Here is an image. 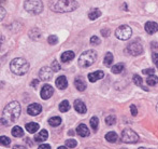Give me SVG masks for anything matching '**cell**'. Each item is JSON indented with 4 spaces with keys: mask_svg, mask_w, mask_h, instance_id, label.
<instances>
[{
    "mask_svg": "<svg viewBox=\"0 0 158 149\" xmlns=\"http://www.w3.org/2000/svg\"><path fill=\"white\" fill-rule=\"evenodd\" d=\"M13 149H27L25 147V146H23V145H16V146H14L13 147Z\"/></svg>",
    "mask_w": 158,
    "mask_h": 149,
    "instance_id": "7bdbcfd3",
    "label": "cell"
},
{
    "mask_svg": "<svg viewBox=\"0 0 158 149\" xmlns=\"http://www.w3.org/2000/svg\"><path fill=\"white\" fill-rule=\"evenodd\" d=\"M101 34H102V36H103V37H108L109 34H110V30H109L108 28H106V29H102Z\"/></svg>",
    "mask_w": 158,
    "mask_h": 149,
    "instance_id": "ab89813d",
    "label": "cell"
},
{
    "mask_svg": "<svg viewBox=\"0 0 158 149\" xmlns=\"http://www.w3.org/2000/svg\"><path fill=\"white\" fill-rule=\"evenodd\" d=\"M101 16V11L99 9H92V10L88 12V19L94 21V20H97L98 17Z\"/></svg>",
    "mask_w": 158,
    "mask_h": 149,
    "instance_id": "ffe728a7",
    "label": "cell"
},
{
    "mask_svg": "<svg viewBox=\"0 0 158 149\" xmlns=\"http://www.w3.org/2000/svg\"><path fill=\"white\" fill-rule=\"evenodd\" d=\"M145 32L150 35H153V34H155V33H157L158 32V24L155 23V22H152V21L146 22Z\"/></svg>",
    "mask_w": 158,
    "mask_h": 149,
    "instance_id": "7c38bea8",
    "label": "cell"
},
{
    "mask_svg": "<svg viewBox=\"0 0 158 149\" xmlns=\"http://www.w3.org/2000/svg\"><path fill=\"white\" fill-rule=\"evenodd\" d=\"M77 145V141H74V139H68V141L66 142V146L69 148H74Z\"/></svg>",
    "mask_w": 158,
    "mask_h": 149,
    "instance_id": "836d02e7",
    "label": "cell"
},
{
    "mask_svg": "<svg viewBox=\"0 0 158 149\" xmlns=\"http://www.w3.org/2000/svg\"><path fill=\"white\" fill-rule=\"evenodd\" d=\"M90 43L95 44V46H98V44H100V39L97 36H93L90 38Z\"/></svg>",
    "mask_w": 158,
    "mask_h": 149,
    "instance_id": "d590c367",
    "label": "cell"
},
{
    "mask_svg": "<svg viewBox=\"0 0 158 149\" xmlns=\"http://www.w3.org/2000/svg\"><path fill=\"white\" fill-rule=\"evenodd\" d=\"M90 126H92V129L94 131H97L98 130V124H99V119H98L97 117H92L90 118Z\"/></svg>",
    "mask_w": 158,
    "mask_h": 149,
    "instance_id": "f546056e",
    "label": "cell"
},
{
    "mask_svg": "<svg viewBox=\"0 0 158 149\" xmlns=\"http://www.w3.org/2000/svg\"><path fill=\"white\" fill-rule=\"evenodd\" d=\"M24 8L30 14L38 15L43 11V2L42 0H25Z\"/></svg>",
    "mask_w": 158,
    "mask_h": 149,
    "instance_id": "5b68a950",
    "label": "cell"
},
{
    "mask_svg": "<svg viewBox=\"0 0 158 149\" xmlns=\"http://www.w3.org/2000/svg\"><path fill=\"white\" fill-rule=\"evenodd\" d=\"M73 59H74V52H72V51H66L60 56V61L63 63H68V62L72 61Z\"/></svg>",
    "mask_w": 158,
    "mask_h": 149,
    "instance_id": "e0dca14e",
    "label": "cell"
},
{
    "mask_svg": "<svg viewBox=\"0 0 158 149\" xmlns=\"http://www.w3.org/2000/svg\"><path fill=\"white\" fill-rule=\"evenodd\" d=\"M73 106H74V109L79 113H85L87 112V107H86V105L81 101V99H75L74 105Z\"/></svg>",
    "mask_w": 158,
    "mask_h": 149,
    "instance_id": "4fadbf2b",
    "label": "cell"
},
{
    "mask_svg": "<svg viewBox=\"0 0 158 149\" xmlns=\"http://www.w3.org/2000/svg\"><path fill=\"white\" fill-rule=\"evenodd\" d=\"M77 134L82 137H86L89 135V130H88V128L85 124H80V125L77 126Z\"/></svg>",
    "mask_w": 158,
    "mask_h": 149,
    "instance_id": "ac0fdd59",
    "label": "cell"
},
{
    "mask_svg": "<svg viewBox=\"0 0 158 149\" xmlns=\"http://www.w3.org/2000/svg\"><path fill=\"white\" fill-rule=\"evenodd\" d=\"M38 83H39V80L35 79V80H33V81H32L30 84H31V86H37V85H38Z\"/></svg>",
    "mask_w": 158,
    "mask_h": 149,
    "instance_id": "ee69618b",
    "label": "cell"
},
{
    "mask_svg": "<svg viewBox=\"0 0 158 149\" xmlns=\"http://www.w3.org/2000/svg\"><path fill=\"white\" fill-rule=\"evenodd\" d=\"M122 141L127 144H135L139 142V136L133 130L127 128L122 133Z\"/></svg>",
    "mask_w": 158,
    "mask_h": 149,
    "instance_id": "8992f818",
    "label": "cell"
},
{
    "mask_svg": "<svg viewBox=\"0 0 158 149\" xmlns=\"http://www.w3.org/2000/svg\"><path fill=\"white\" fill-rule=\"evenodd\" d=\"M114 61V57H113V54L111 52H108L104 56V65L106 67H111L112 66V63Z\"/></svg>",
    "mask_w": 158,
    "mask_h": 149,
    "instance_id": "7402d4cb",
    "label": "cell"
},
{
    "mask_svg": "<svg viewBox=\"0 0 158 149\" xmlns=\"http://www.w3.org/2000/svg\"><path fill=\"white\" fill-rule=\"evenodd\" d=\"M126 51H128L129 54H131L132 56H138L143 53V46L139 41H132L128 44Z\"/></svg>",
    "mask_w": 158,
    "mask_h": 149,
    "instance_id": "ba28073f",
    "label": "cell"
},
{
    "mask_svg": "<svg viewBox=\"0 0 158 149\" xmlns=\"http://www.w3.org/2000/svg\"><path fill=\"white\" fill-rule=\"evenodd\" d=\"M10 68L13 74L17 76H23L27 74L28 70H29V63L26 59H22V57H17V59H14L11 61Z\"/></svg>",
    "mask_w": 158,
    "mask_h": 149,
    "instance_id": "3957f363",
    "label": "cell"
},
{
    "mask_svg": "<svg viewBox=\"0 0 158 149\" xmlns=\"http://www.w3.org/2000/svg\"><path fill=\"white\" fill-rule=\"evenodd\" d=\"M70 109V104H69L68 101H63L59 105V110L61 112H67L68 110Z\"/></svg>",
    "mask_w": 158,
    "mask_h": 149,
    "instance_id": "83f0119b",
    "label": "cell"
},
{
    "mask_svg": "<svg viewBox=\"0 0 158 149\" xmlns=\"http://www.w3.org/2000/svg\"><path fill=\"white\" fill-rule=\"evenodd\" d=\"M57 149H67V147L66 146H60V147H58Z\"/></svg>",
    "mask_w": 158,
    "mask_h": 149,
    "instance_id": "f6af8a7d",
    "label": "cell"
},
{
    "mask_svg": "<svg viewBox=\"0 0 158 149\" xmlns=\"http://www.w3.org/2000/svg\"><path fill=\"white\" fill-rule=\"evenodd\" d=\"M11 133H12V135L14 137H22L24 136V131L23 129L21 128V126H14V128L12 129V131H11Z\"/></svg>",
    "mask_w": 158,
    "mask_h": 149,
    "instance_id": "603a6c76",
    "label": "cell"
},
{
    "mask_svg": "<svg viewBox=\"0 0 158 149\" xmlns=\"http://www.w3.org/2000/svg\"><path fill=\"white\" fill-rule=\"evenodd\" d=\"M26 130H27V132L31 133V134H35V133L39 130V124L35 123V122H29V123L26 124Z\"/></svg>",
    "mask_w": 158,
    "mask_h": 149,
    "instance_id": "44dd1931",
    "label": "cell"
},
{
    "mask_svg": "<svg viewBox=\"0 0 158 149\" xmlns=\"http://www.w3.org/2000/svg\"><path fill=\"white\" fill-rule=\"evenodd\" d=\"M106 123L108 124V125H113V124L116 123V118H115L114 116H108V117L106 118Z\"/></svg>",
    "mask_w": 158,
    "mask_h": 149,
    "instance_id": "4dcf8cb0",
    "label": "cell"
},
{
    "mask_svg": "<svg viewBox=\"0 0 158 149\" xmlns=\"http://www.w3.org/2000/svg\"><path fill=\"white\" fill-rule=\"evenodd\" d=\"M21 105L19 102H11L4 107L1 116V123L3 125H10L21 115Z\"/></svg>",
    "mask_w": 158,
    "mask_h": 149,
    "instance_id": "6da1fadb",
    "label": "cell"
},
{
    "mask_svg": "<svg viewBox=\"0 0 158 149\" xmlns=\"http://www.w3.org/2000/svg\"><path fill=\"white\" fill-rule=\"evenodd\" d=\"M103 77H104V72H101V70H97V72H95L88 74V80H89L90 82H96V81H98V80L102 79Z\"/></svg>",
    "mask_w": 158,
    "mask_h": 149,
    "instance_id": "5bb4252c",
    "label": "cell"
},
{
    "mask_svg": "<svg viewBox=\"0 0 158 149\" xmlns=\"http://www.w3.org/2000/svg\"><path fill=\"white\" fill-rule=\"evenodd\" d=\"M48 123L52 126H58L61 123V119L60 117H52L48 119Z\"/></svg>",
    "mask_w": 158,
    "mask_h": 149,
    "instance_id": "4316f807",
    "label": "cell"
},
{
    "mask_svg": "<svg viewBox=\"0 0 158 149\" xmlns=\"http://www.w3.org/2000/svg\"><path fill=\"white\" fill-rule=\"evenodd\" d=\"M53 93H54L53 86L50 85V84H45V85H43V88L41 89L40 94H41L42 99H48L53 95Z\"/></svg>",
    "mask_w": 158,
    "mask_h": 149,
    "instance_id": "30bf717a",
    "label": "cell"
},
{
    "mask_svg": "<svg viewBox=\"0 0 158 149\" xmlns=\"http://www.w3.org/2000/svg\"><path fill=\"white\" fill-rule=\"evenodd\" d=\"M139 149H146V148H143V147H141V148H139Z\"/></svg>",
    "mask_w": 158,
    "mask_h": 149,
    "instance_id": "bcb514c9",
    "label": "cell"
},
{
    "mask_svg": "<svg viewBox=\"0 0 158 149\" xmlns=\"http://www.w3.org/2000/svg\"><path fill=\"white\" fill-rule=\"evenodd\" d=\"M53 74H54V70L52 69V67H48V66H45V67H42L39 72V77L41 80L43 81H48V80L52 79Z\"/></svg>",
    "mask_w": 158,
    "mask_h": 149,
    "instance_id": "9c48e42d",
    "label": "cell"
},
{
    "mask_svg": "<svg viewBox=\"0 0 158 149\" xmlns=\"http://www.w3.org/2000/svg\"><path fill=\"white\" fill-rule=\"evenodd\" d=\"M130 112H131V115L132 116H137L138 115V109L135 107V105H131L130 106Z\"/></svg>",
    "mask_w": 158,
    "mask_h": 149,
    "instance_id": "74e56055",
    "label": "cell"
},
{
    "mask_svg": "<svg viewBox=\"0 0 158 149\" xmlns=\"http://www.w3.org/2000/svg\"><path fill=\"white\" fill-rule=\"evenodd\" d=\"M97 59V52L94 50H87L84 53H82L81 56L79 57V66L82 68L90 67Z\"/></svg>",
    "mask_w": 158,
    "mask_h": 149,
    "instance_id": "277c9868",
    "label": "cell"
},
{
    "mask_svg": "<svg viewBox=\"0 0 158 149\" xmlns=\"http://www.w3.org/2000/svg\"><path fill=\"white\" fill-rule=\"evenodd\" d=\"M48 131L42 130V131H40L37 135H35V142H37V143H42V142L46 141V139H48Z\"/></svg>",
    "mask_w": 158,
    "mask_h": 149,
    "instance_id": "9a60e30c",
    "label": "cell"
},
{
    "mask_svg": "<svg viewBox=\"0 0 158 149\" xmlns=\"http://www.w3.org/2000/svg\"><path fill=\"white\" fill-rule=\"evenodd\" d=\"M133 82H135V85L140 86V88L143 89L144 91H148L146 86H144V85H143V80H142V78L140 77V76H138V75H135V76H133Z\"/></svg>",
    "mask_w": 158,
    "mask_h": 149,
    "instance_id": "cb8c5ba5",
    "label": "cell"
},
{
    "mask_svg": "<svg viewBox=\"0 0 158 149\" xmlns=\"http://www.w3.org/2000/svg\"><path fill=\"white\" fill-rule=\"evenodd\" d=\"M117 138H118V136H117V134L115 132H109L106 135V139L108 142H110V143H115L117 141Z\"/></svg>",
    "mask_w": 158,
    "mask_h": 149,
    "instance_id": "d4e9b609",
    "label": "cell"
},
{
    "mask_svg": "<svg viewBox=\"0 0 158 149\" xmlns=\"http://www.w3.org/2000/svg\"><path fill=\"white\" fill-rule=\"evenodd\" d=\"M51 67H52V69L54 70L55 72H59V70H60V65H59V63L57 61H54L52 63V66H51Z\"/></svg>",
    "mask_w": 158,
    "mask_h": 149,
    "instance_id": "e575fe53",
    "label": "cell"
},
{
    "mask_svg": "<svg viewBox=\"0 0 158 149\" xmlns=\"http://www.w3.org/2000/svg\"><path fill=\"white\" fill-rule=\"evenodd\" d=\"M74 85H75V88H77L79 91H84L86 89V82L84 81V80L82 79L81 77L75 78V80H74Z\"/></svg>",
    "mask_w": 158,
    "mask_h": 149,
    "instance_id": "d6986e66",
    "label": "cell"
},
{
    "mask_svg": "<svg viewBox=\"0 0 158 149\" xmlns=\"http://www.w3.org/2000/svg\"><path fill=\"white\" fill-rule=\"evenodd\" d=\"M48 8L56 13H68L77 10L79 3L75 0H51Z\"/></svg>",
    "mask_w": 158,
    "mask_h": 149,
    "instance_id": "7a4b0ae2",
    "label": "cell"
},
{
    "mask_svg": "<svg viewBox=\"0 0 158 149\" xmlns=\"http://www.w3.org/2000/svg\"><path fill=\"white\" fill-rule=\"evenodd\" d=\"M132 35V29L128 25H122L115 30V36L119 40H128Z\"/></svg>",
    "mask_w": 158,
    "mask_h": 149,
    "instance_id": "52a82bcc",
    "label": "cell"
},
{
    "mask_svg": "<svg viewBox=\"0 0 158 149\" xmlns=\"http://www.w3.org/2000/svg\"><path fill=\"white\" fill-rule=\"evenodd\" d=\"M56 86L60 90H64V89L68 86V81H67V78L64 76H60V77L57 78L56 82H55Z\"/></svg>",
    "mask_w": 158,
    "mask_h": 149,
    "instance_id": "2e32d148",
    "label": "cell"
},
{
    "mask_svg": "<svg viewBox=\"0 0 158 149\" xmlns=\"http://www.w3.org/2000/svg\"><path fill=\"white\" fill-rule=\"evenodd\" d=\"M153 61H154L155 65L158 67V54L157 53H153Z\"/></svg>",
    "mask_w": 158,
    "mask_h": 149,
    "instance_id": "f35d334b",
    "label": "cell"
},
{
    "mask_svg": "<svg viewBox=\"0 0 158 149\" xmlns=\"http://www.w3.org/2000/svg\"><path fill=\"white\" fill-rule=\"evenodd\" d=\"M0 12H1V16H0V20L4 19V15H6V10H4L3 7H0Z\"/></svg>",
    "mask_w": 158,
    "mask_h": 149,
    "instance_id": "60d3db41",
    "label": "cell"
},
{
    "mask_svg": "<svg viewBox=\"0 0 158 149\" xmlns=\"http://www.w3.org/2000/svg\"><path fill=\"white\" fill-rule=\"evenodd\" d=\"M38 149H51V146L48 145V144H42V145L39 146Z\"/></svg>",
    "mask_w": 158,
    "mask_h": 149,
    "instance_id": "b9f144b4",
    "label": "cell"
},
{
    "mask_svg": "<svg viewBox=\"0 0 158 149\" xmlns=\"http://www.w3.org/2000/svg\"><path fill=\"white\" fill-rule=\"evenodd\" d=\"M41 112H42V106L38 103L30 104L27 108V112H28V115H30V116H38Z\"/></svg>",
    "mask_w": 158,
    "mask_h": 149,
    "instance_id": "8fae6325",
    "label": "cell"
},
{
    "mask_svg": "<svg viewBox=\"0 0 158 149\" xmlns=\"http://www.w3.org/2000/svg\"><path fill=\"white\" fill-rule=\"evenodd\" d=\"M0 144L2 146H9L11 144V139L6 136H1L0 137Z\"/></svg>",
    "mask_w": 158,
    "mask_h": 149,
    "instance_id": "1f68e13d",
    "label": "cell"
},
{
    "mask_svg": "<svg viewBox=\"0 0 158 149\" xmlns=\"http://www.w3.org/2000/svg\"><path fill=\"white\" fill-rule=\"evenodd\" d=\"M146 83H148V85H151V86L156 85V84H158V77H157V76H155V75L150 76V77L146 79Z\"/></svg>",
    "mask_w": 158,
    "mask_h": 149,
    "instance_id": "484cf974",
    "label": "cell"
},
{
    "mask_svg": "<svg viewBox=\"0 0 158 149\" xmlns=\"http://www.w3.org/2000/svg\"><path fill=\"white\" fill-rule=\"evenodd\" d=\"M48 42L50 44H52V46H54V44H56L58 42V38H57V36H55V35H51L48 39Z\"/></svg>",
    "mask_w": 158,
    "mask_h": 149,
    "instance_id": "d6a6232c",
    "label": "cell"
},
{
    "mask_svg": "<svg viewBox=\"0 0 158 149\" xmlns=\"http://www.w3.org/2000/svg\"><path fill=\"white\" fill-rule=\"evenodd\" d=\"M124 64H116V65H113L112 66V72H114V74H119V72H122L124 70Z\"/></svg>",
    "mask_w": 158,
    "mask_h": 149,
    "instance_id": "f1b7e54d",
    "label": "cell"
},
{
    "mask_svg": "<svg viewBox=\"0 0 158 149\" xmlns=\"http://www.w3.org/2000/svg\"><path fill=\"white\" fill-rule=\"evenodd\" d=\"M143 74L144 75H148V76H153V75H155V69H153V68H148V69H144Z\"/></svg>",
    "mask_w": 158,
    "mask_h": 149,
    "instance_id": "8d00e7d4",
    "label": "cell"
}]
</instances>
